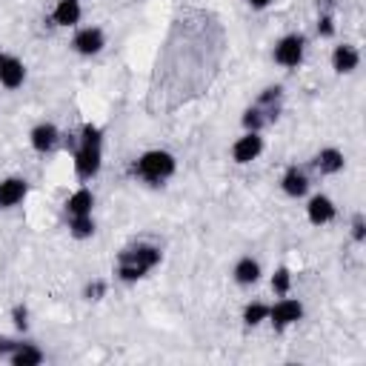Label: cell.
<instances>
[{
  "label": "cell",
  "instance_id": "e0dca14e",
  "mask_svg": "<svg viewBox=\"0 0 366 366\" xmlns=\"http://www.w3.org/2000/svg\"><path fill=\"white\" fill-rule=\"evenodd\" d=\"M232 277H234V283H240V286H252V283L260 280V263H257L252 254H243V257L232 266Z\"/></svg>",
  "mask_w": 366,
  "mask_h": 366
},
{
  "label": "cell",
  "instance_id": "52a82bcc",
  "mask_svg": "<svg viewBox=\"0 0 366 366\" xmlns=\"http://www.w3.org/2000/svg\"><path fill=\"white\" fill-rule=\"evenodd\" d=\"M103 46H106V34H103V29H97V26H83V29H77L74 37H71V49H74L77 54H83V57L100 54Z\"/></svg>",
  "mask_w": 366,
  "mask_h": 366
},
{
  "label": "cell",
  "instance_id": "7c38bea8",
  "mask_svg": "<svg viewBox=\"0 0 366 366\" xmlns=\"http://www.w3.org/2000/svg\"><path fill=\"white\" fill-rule=\"evenodd\" d=\"M29 143H31L34 152L46 154V152H51V149L60 143V129H57L54 123H37V126L29 132Z\"/></svg>",
  "mask_w": 366,
  "mask_h": 366
},
{
  "label": "cell",
  "instance_id": "9a60e30c",
  "mask_svg": "<svg viewBox=\"0 0 366 366\" xmlns=\"http://www.w3.org/2000/svg\"><path fill=\"white\" fill-rule=\"evenodd\" d=\"M280 189H283V194H289V197H303V194L309 192V177H306V172L297 169V166H289V169L283 172V177H280Z\"/></svg>",
  "mask_w": 366,
  "mask_h": 366
},
{
  "label": "cell",
  "instance_id": "4316f807",
  "mask_svg": "<svg viewBox=\"0 0 366 366\" xmlns=\"http://www.w3.org/2000/svg\"><path fill=\"white\" fill-rule=\"evenodd\" d=\"M246 3H249L252 9H266V6H272L274 0H246Z\"/></svg>",
  "mask_w": 366,
  "mask_h": 366
},
{
  "label": "cell",
  "instance_id": "44dd1931",
  "mask_svg": "<svg viewBox=\"0 0 366 366\" xmlns=\"http://www.w3.org/2000/svg\"><path fill=\"white\" fill-rule=\"evenodd\" d=\"M266 123H269V120H266V114H263V112H260L254 103H252V106L243 112V129H246V132H260Z\"/></svg>",
  "mask_w": 366,
  "mask_h": 366
},
{
  "label": "cell",
  "instance_id": "30bf717a",
  "mask_svg": "<svg viewBox=\"0 0 366 366\" xmlns=\"http://www.w3.org/2000/svg\"><path fill=\"white\" fill-rule=\"evenodd\" d=\"M335 214H337V206H335L332 197H326V194H312V197H309V203H306V217H309L312 226H326V223L335 220Z\"/></svg>",
  "mask_w": 366,
  "mask_h": 366
},
{
  "label": "cell",
  "instance_id": "cb8c5ba5",
  "mask_svg": "<svg viewBox=\"0 0 366 366\" xmlns=\"http://www.w3.org/2000/svg\"><path fill=\"white\" fill-rule=\"evenodd\" d=\"M11 323H14L17 332H26L29 329V309L26 306H14L11 309Z\"/></svg>",
  "mask_w": 366,
  "mask_h": 366
},
{
  "label": "cell",
  "instance_id": "5b68a950",
  "mask_svg": "<svg viewBox=\"0 0 366 366\" xmlns=\"http://www.w3.org/2000/svg\"><path fill=\"white\" fill-rule=\"evenodd\" d=\"M303 54H306V37L303 34H283L277 43H274V63L283 66V69H297L303 63Z\"/></svg>",
  "mask_w": 366,
  "mask_h": 366
},
{
  "label": "cell",
  "instance_id": "484cf974",
  "mask_svg": "<svg viewBox=\"0 0 366 366\" xmlns=\"http://www.w3.org/2000/svg\"><path fill=\"white\" fill-rule=\"evenodd\" d=\"M352 237H355L357 243H363V237H366V226H363V214H355V220H352Z\"/></svg>",
  "mask_w": 366,
  "mask_h": 366
},
{
  "label": "cell",
  "instance_id": "277c9868",
  "mask_svg": "<svg viewBox=\"0 0 366 366\" xmlns=\"http://www.w3.org/2000/svg\"><path fill=\"white\" fill-rule=\"evenodd\" d=\"M92 209H94V194L89 186H80L77 192L69 194L66 200V217H69V232L77 237V240H86L94 234V217H92Z\"/></svg>",
  "mask_w": 366,
  "mask_h": 366
},
{
  "label": "cell",
  "instance_id": "ffe728a7",
  "mask_svg": "<svg viewBox=\"0 0 366 366\" xmlns=\"http://www.w3.org/2000/svg\"><path fill=\"white\" fill-rule=\"evenodd\" d=\"M266 317H269V303L252 300V303L243 306V323H246V326H260Z\"/></svg>",
  "mask_w": 366,
  "mask_h": 366
},
{
  "label": "cell",
  "instance_id": "ac0fdd59",
  "mask_svg": "<svg viewBox=\"0 0 366 366\" xmlns=\"http://www.w3.org/2000/svg\"><path fill=\"white\" fill-rule=\"evenodd\" d=\"M280 103H283V89H280V86H269V89H263V92H260V97L254 100V106L266 114V120H269V123L277 117Z\"/></svg>",
  "mask_w": 366,
  "mask_h": 366
},
{
  "label": "cell",
  "instance_id": "2e32d148",
  "mask_svg": "<svg viewBox=\"0 0 366 366\" xmlns=\"http://www.w3.org/2000/svg\"><path fill=\"white\" fill-rule=\"evenodd\" d=\"M315 166H317L320 174H337L346 166V157H343V152L337 146H326V149H320L315 154Z\"/></svg>",
  "mask_w": 366,
  "mask_h": 366
},
{
  "label": "cell",
  "instance_id": "3957f363",
  "mask_svg": "<svg viewBox=\"0 0 366 366\" xmlns=\"http://www.w3.org/2000/svg\"><path fill=\"white\" fill-rule=\"evenodd\" d=\"M174 169H177V160H174V154L166 152V149H149V152H143V154L132 163V174H134L137 180L149 183V186L166 183V180L174 174Z\"/></svg>",
  "mask_w": 366,
  "mask_h": 366
},
{
  "label": "cell",
  "instance_id": "d4e9b609",
  "mask_svg": "<svg viewBox=\"0 0 366 366\" xmlns=\"http://www.w3.org/2000/svg\"><path fill=\"white\" fill-rule=\"evenodd\" d=\"M83 295H86V300H100V297L106 295V283H103V280H94V283L86 286Z\"/></svg>",
  "mask_w": 366,
  "mask_h": 366
},
{
  "label": "cell",
  "instance_id": "5bb4252c",
  "mask_svg": "<svg viewBox=\"0 0 366 366\" xmlns=\"http://www.w3.org/2000/svg\"><path fill=\"white\" fill-rule=\"evenodd\" d=\"M357 66H360V51L355 46H349V43L335 46V51H332V69L337 74H352Z\"/></svg>",
  "mask_w": 366,
  "mask_h": 366
},
{
  "label": "cell",
  "instance_id": "ba28073f",
  "mask_svg": "<svg viewBox=\"0 0 366 366\" xmlns=\"http://www.w3.org/2000/svg\"><path fill=\"white\" fill-rule=\"evenodd\" d=\"M260 152H263V137H260V132H243V134L232 143V160L240 163V166L257 160Z\"/></svg>",
  "mask_w": 366,
  "mask_h": 366
},
{
  "label": "cell",
  "instance_id": "8fae6325",
  "mask_svg": "<svg viewBox=\"0 0 366 366\" xmlns=\"http://www.w3.org/2000/svg\"><path fill=\"white\" fill-rule=\"evenodd\" d=\"M29 194V183L26 177H3L0 180V209H14L17 203H23V197Z\"/></svg>",
  "mask_w": 366,
  "mask_h": 366
},
{
  "label": "cell",
  "instance_id": "6da1fadb",
  "mask_svg": "<svg viewBox=\"0 0 366 366\" xmlns=\"http://www.w3.org/2000/svg\"><path fill=\"white\" fill-rule=\"evenodd\" d=\"M160 260H163L160 246H154V243H132V246L120 249L114 272H117V277L123 283H134V280L146 277Z\"/></svg>",
  "mask_w": 366,
  "mask_h": 366
},
{
  "label": "cell",
  "instance_id": "8992f818",
  "mask_svg": "<svg viewBox=\"0 0 366 366\" xmlns=\"http://www.w3.org/2000/svg\"><path fill=\"white\" fill-rule=\"evenodd\" d=\"M303 317V303L297 300V297H280L274 306H269V323L277 329V332H286L289 326H295L297 320Z\"/></svg>",
  "mask_w": 366,
  "mask_h": 366
},
{
  "label": "cell",
  "instance_id": "7402d4cb",
  "mask_svg": "<svg viewBox=\"0 0 366 366\" xmlns=\"http://www.w3.org/2000/svg\"><path fill=\"white\" fill-rule=\"evenodd\" d=\"M289 289H292V272H289L286 266H280V269L272 274V292H274L277 297H286Z\"/></svg>",
  "mask_w": 366,
  "mask_h": 366
},
{
  "label": "cell",
  "instance_id": "7a4b0ae2",
  "mask_svg": "<svg viewBox=\"0 0 366 366\" xmlns=\"http://www.w3.org/2000/svg\"><path fill=\"white\" fill-rule=\"evenodd\" d=\"M103 166V132L94 123H86L80 129L77 146H74V172L80 180H92Z\"/></svg>",
  "mask_w": 366,
  "mask_h": 366
},
{
  "label": "cell",
  "instance_id": "9c48e42d",
  "mask_svg": "<svg viewBox=\"0 0 366 366\" xmlns=\"http://www.w3.org/2000/svg\"><path fill=\"white\" fill-rule=\"evenodd\" d=\"M26 83V66L20 57L0 51V86L6 89H20Z\"/></svg>",
  "mask_w": 366,
  "mask_h": 366
},
{
  "label": "cell",
  "instance_id": "4fadbf2b",
  "mask_svg": "<svg viewBox=\"0 0 366 366\" xmlns=\"http://www.w3.org/2000/svg\"><path fill=\"white\" fill-rule=\"evenodd\" d=\"M43 357H46V355H43L34 343H29V340H14L11 352L6 355V360H9L11 366H40Z\"/></svg>",
  "mask_w": 366,
  "mask_h": 366
},
{
  "label": "cell",
  "instance_id": "603a6c76",
  "mask_svg": "<svg viewBox=\"0 0 366 366\" xmlns=\"http://www.w3.org/2000/svg\"><path fill=\"white\" fill-rule=\"evenodd\" d=\"M317 34H323V37H332V34H335L332 9H323V11H320V17H317Z\"/></svg>",
  "mask_w": 366,
  "mask_h": 366
},
{
  "label": "cell",
  "instance_id": "d6986e66",
  "mask_svg": "<svg viewBox=\"0 0 366 366\" xmlns=\"http://www.w3.org/2000/svg\"><path fill=\"white\" fill-rule=\"evenodd\" d=\"M80 14H83V9H80V0H57V6H54V11H51V20L57 23V26H77L80 23Z\"/></svg>",
  "mask_w": 366,
  "mask_h": 366
}]
</instances>
